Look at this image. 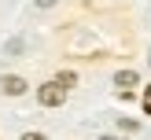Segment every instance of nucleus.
<instances>
[{
  "mask_svg": "<svg viewBox=\"0 0 151 140\" xmlns=\"http://www.w3.org/2000/svg\"><path fill=\"white\" fill-rule=\"evenodd\" d=\"M100 140H118V136H100Z\"/></svg>",
  "mask_w": 151,
  "mask_h": 140,
  "instance_id": "6e6552de",
  "label": "nucleus"
},
{
  "mask_svg": "<svg viewBox=\"0 0 151 140\" xmlns=\"http://www.w3.org/2000/svg\"><path fill=\"white\" fill-rule=\"evenodd\" d=\"M37 100H41V107H59V103L66 100V88H59L55 81H48V85L37 88Z\"/></svg>",
  "mask_w": 151,
  "mask_h": 140,
  "instance_id": "f257e3e1",
  "label": "nucleus"
},
{
  "mask_svg": "<svg viewBox=\"0 0 151 140\" xmlns=\"http://www.w3.org/2000/svg\"><path fill=\"white\" fill-rule=\"evenodd\" d=\"M55 85H59V88H66V92H70V88L78 85V74H74V70H59V74H55Z\"/></svg>",
  "mask_w": 151,
  "mask_h": 140,
  "instance_id": "20e7f679",
  "label": "nucleus"
},
{
  "mask_svg": "<svg viewBox=\"0 0 151 140\" xmlns=\"http://www.w3.org/2000/svg\"><path fill=\"white\" fill-rule=\"evenodd\" d=\"M147 63H151V52H147Z\"/></svg>",
  "mask_w": 151,
  "mask_h": 140,
  "instance_id": "1a4fd4ad",
  "label": "nucleus"
},
{
  "mask_svg": "<svg viewBox=\"0 0 151 140\" xmlns=\"http://www.w3.org/2000/svg\"><path fill=\"white\" fill-rule=\"evenodd\" d=\"M137 81H140L137 70H118V74H114V85H118V88H133Z\"/></svg>",
  "mask_w": 151,
  "mask_h": 140,
  "instance_id": "7ed1b4c3",
  "label": "nucleus"
},
{
  "mask_svg": "<svg viewBox=\"0 0 151 140\" xmlns=\"http://www.w3.org/2000/svg\"><path fill=\"white\" fill-rule=\"evenodd\" d=\"M19 52H22V41H19V37H15V41H7V55H19Z\"/></svg>",
  "mask_w": 151,
  "mask_h": 140,
  "instance_id": "39448f33",
  "label": "nucleus"
},
{
  "mask_svg": "<svg viewBox=\"0 0 151 140\" xmlns=\"http://www.w3.org/2000/svg\"><path fill=\"white\" fill-rule=\"evenodd\" d=\"M0 88H4L7 96H22V92H26V81H22L19 74H7V78L0 81Z\"/></svg>",
  "mask_w": 151,
  "mask_h": 140,
  "instance_id": "f03ea898",
  "label": "nucleus"
},
{
  "mask_svg": "<svg viewBox=\"0 0 151 140\" xmlns=\"http://www.w3.org/2000/svg\"><path fill=\"white\" fill-rule=\"evenodd\" d=\"M22 140H48L44 133H22Z\"/></svg>",
  "mask_w": 151,
  "mask_h": 140,
  "instance_id": "423d86ee",
  "label": "nucleus"
},
{
  "mask_svg": "<svg viewBox=\"0 0 151 140\" xmlns=\"http://www.w3.org/2000/svg\"><path fill=\"white\" fill-rule=\"evenodd\" d=\"M33 4H37V7H52L55 0H33Z\"/></svg>",
  "mask_w": 151,
  "mask_h": 140,
  "instance_id": "0eeeda50",
  "label": "nucleus"
}]
</instances>
